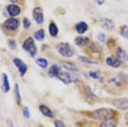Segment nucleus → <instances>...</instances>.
<instances>
[{"mask_svg":"<svg viewBox=\"0 0 128 127\" xmlns=\"http://www.w3.org/2000/svg\"><path fill=\"white\" fill-rule=\"evenodd\" d=\"M93 118H98V120H108V118H114V115H116L114 110L111 108H102V110H96V111H92L90 114Z\"/></svg>","mask_w":128,"mask_h":127,"instance_id":"nucleus-1","label":"nucleus"},{"mask_svg":"<svg viewBox=\"0 0 128 127\" xmlns=\"http://www.w3.org/2000/svg\"><path fill=\"white\" fill-rule=\"evenodd\" d=\"M57 50H58V53L64 57H73V54H74V50H73L68 44H66V42L57 44Z\"/></svg>","mask_w":128,"mask_h":127,"instance_id":"nucleus-2","label":"nucleus"},{"mask_svg":"<svg viewBox=\"0 0 128 127\" xmlns=\"http://www.w3.org/2000/svg\"><path fill=\"white\" fill-rule=\"evenodd\" d=\"M24 50H26L29 54H31L32 57L36 54V47H35V44H34V38H26L25 40V42H24Z\"/></svg>","mask_w":128,"mask_h":127,"instance_id":"nucleus-3","label":"nucleus"},{"mask_svg":"<svg viewBox=\"0 0 128 127\" xmlns=\"http://www.w3.org/2000/svg\"><path fill=\"white\" fill-rule=\"evenodd\" d=\"M3 28H4L6 31H16V29L19 28V21L15 19V18H10V19H8V21L3 24Z\"/></svg>","mask_w":128,"mask_h":127,"instance_id":"nucleus-4","label":"nucleus"},{"mask_svg":"<svg viewBox=\"0 0 128 127\" xmlns=\"http://www.w3.org/2000/svg\"><path fill=\"white\" fill-rule=\"evenodd\" d=\"M13 63H15V66H18V69H19V73L24 76L25 73H26V70H28V66L22 61V60H19V58H13Z\"/></svg>","mask_w":128,"mask_h":127,"instance_id":"nucleus-5","label":"nucleus"},{"mask_svg":"<svg viewBox=\"0 0 128 127\" xmlns=\"http://www.w3.org/2000/svg\"><path fill=\"white\" fill-rule=\"evenodd\" d=\"M57 78L61 80L63 83H72L73 80L70 78V75H68V72H60L58 75H57Z\"/></svg>","mask_w":128,"mask_h":127,"instance_id":"nucleus-6","label":"nucleus"},{"mask_svg":"<svg viewBox=\"0 0 128 127\" xmlns=\"http://www.w3.org/2000/svg\"><path fill=\"white\" fill-rule=\"evenodd\" d=\"M114 105L118 110H128V99H115Z\"/></svg>","mask_w":128,"mask_h":127,"instance_id":"nucleus-7","label":"nucleus"},{"mask_svg":"<svg viewBox=\"0 0 128 127\" xmlns=\"http://www.w3.org/2000/svg\"><path fill=\"white\" fill-rule=\"evenodd\" d=\"M6 10H8V13L10 16H18L19 13H20V8H19L18 5H9Z\"/></svg>","mask_w":128,"mask_h":127,"instance_id":"nucleus-8","label":"nucleus"},{"mask_svg":"<svg viewBox=\"0 0 128 127\" xmlns=\"http://www.w3.org/2000/svg\"><path fill=\"white\" fill-rule=\"evenodd\" d=\"M34 19H35V22L42 24L44 16H42V9H41V8H35V9H34Z\"/></svg>","mask_w":128,"mask_h":127,"instance_id":"nucleus-9","label":"nucleus"},{"mask_svg":"<svg viewBox=\"0 0 128 127\" xmlns=\"http://www.w3.org/2000/svg\"><path fill=\"white\" fill-rule=\"evenodd\" d=\"M106 63L109 64V66H112V67H120L121 66V60H120V57H108L106 58Z\"/></svg>","mask_w":128,"mask_h":127,"instance_id":"nucleus-10","label":"nucleus"},{"mask_svg":"<svg viewBox=\"0 0 128 127\" xmlns=\"http://www.w3.org/2000/svg\"><path fill=\"white\" fill-rule=\"evenodd\" d=\"M99 127H116V118H108L104 120Z\"/></svg>","mask_w":128,"mask_h":127,"instance_id":"nucleus-11","label":"nucleus"},{"mask_svg":"<svg viewBox=\"0 0 128 127\" xmlns=\"http://www.w3.org/2000/svg\"><path fill=\"white\" fill-rule=\"evenodd\" d=\"M100 25L104 26L105 29H108V31L114 29V22H112L111 19H106V18H104V19L100 21Z\"/></svg>","mask_w":128,"mask_h":127,"instance_id":"nucleus-12","label":"nucleus"},{"mask_svg":"<svg viewBox=\"0 0 128 127\" xmlns=\"http://www.w3.org/2000/svg\"><path fill=\"white\" fill-rule=\"evenodd\" d=\"M40 111L42 112L44 115H47V117H50V118H51V117H54V114H52V111H51V110L48 108L47 105H44V104H41V105H40Z\"/></svg>","mask_w":128,"mask_h":127,"instance_id":"nucleus-13","label":"nucleus"},{"mask_svg":"<svg viewBox=\"0 0 128 127\" xmlns=\"http://www.w3.org/2000/svg\"><path fill=\"white\" fill-rule=\"evenodd\" d=\"M76 44H77V45H80V47H86V45H89V44H90V40H88V38H83V37H77V38H76Z\"/></svg>","mask_w":128,"mask_h":127,"instance_id":"nucleus-14","label":"nucleus"},{"mask_svg":"<svg viewBox=\"0 0 128 127\" xmlns=\"http://www.w3.org/2000/svg\"><path fill=\"white\" fill-rule=\"evenodd\" d=\"M61 66H63V67H66L67 70H72V72H77V70H79V67H77L76 64H74V63H68V61H63V63H61Z\"/></svg>","mask_w":128,"mask_h":127,"instance_id":"nucleus-15","label":"nucleus"},{"mask_svg":"<svg viewBox=\"0 0 128 127\" xmlns=\"http://www.w3.org/2000/svg\"><path fill=\"white\" fill-rule=\"evenodd\" d=\"M76 31L79 32V34H84V32L88 31V25H86V22H80V24L76 25Z\"/></svg>","mask_w":128,"mask_h":127,"instance_id":"nucleus-16","label":"nucleus"},{"mask_svg":"<svg viewBox=\"0 0 128 127\" xmlns=\"http://www.w3.org/2000/svg\"><path fill=\"white\" fill-rule=\"evenodd\" d=\"M2 80H3V92H9V89H10V86H9V80H8V76L3 73L2 75Z\"/></svg>","mask_w":128,"mask_h":127,"instance_id":"nucleus-17","label":"nucleus"},{"mask_svg":"<svg viewBox=\"0 0 128 127\" xmlns=\"http://www.w3.org/2000/svg\"><path fill=\"white\" fill-rule=\"evenodd\" d=\"M60 72H61L60 70V66H58V64H54V66L50 67V76H57Z\"/></svg>","mask_w":128,"mask_h":127,"instance_id":"nucleus-18","label":"nucleus"},{"mask_svg":"<svg viewBox=\"0 0 128 127\" xmlns=\"http://www.w3.org/2000/svg\"><path fill=\"white\" fill-rule=\"evenodd\" d=\"M50 35H51V37L58 35V28H57V25L54 24V22H51V24H50Z\"/></svg>","mask_w":128,"mask_h":127,"instance_id":"nucleus-19","label":"nucleus"},{"mask_svg":"<svg viewBox=\"0 0 128 127\" xmlns=\"http://www.w3.org/2000/svg\"><path fill=\"white\" fill-rule=\"evenodd\" d=\"M116 57H120V58H124V60H128V56H127V53L122 50L121 47L116 48Z\"/></svg>","mask_w":128,"mask_h":127,"instance_id":"nucleus-20","label":"nucleus"},{"mask_svg":"<svg viewBox=\"0 0 128 127\" xmlns=\"http://www.w3.org/2000/svg\"><path fill=\"white\" fill-rule=\"evenodd\" d=\"M15 96H16V104H18V105H22L20 94H19V86H18V85H15Z\"/></svg>","mask_w":128,"mask_h":127,"instance_id":"nucleus-21","label":"nucleus"},{"mask_svg":"<svg viewBox=\"0 0 128 127\" xmlns=\"http://www.w3.org/2000/svg\"><path fill=\"white\" fill-rule=\"evenodd\" d=\"M36 63H38V66L44 67V69H45V67L48 66V61L45 60V58H38V60H36Z\"/></svg>","mask_w":128,"mask_h":127,"instance_id":"nucleus-22","label":"nucleus"},{"mask_svg":"<svg viewBox=\"0 0 128 127\" xmlns=\"http://www.w3.org/2000/svg\"><path fill=\"white\" fill-rule=\"evenodd\" d=\"M79 58L82 60V61H84V63H88V64H95V63H96V61H93L92 58H88V57H84V56H80Z\"/></svg>","mask_w":128,"mask_h":127,"instance_id":"nucleus-23","label":"nucleus"},{"mask_svg":"<svg viewBox=\"0 0 128 127\" xmlns=\"http://www.w3.org/2000/svg\"><path fill=\"white\" fill-rule=\"evenodd\" d=\"M121 35L122 37H125V38H128V26H121Z\"/></svg>","mask_w":128,"mask_h":127,"instance_id":"nucleus-24","label":"nucleus"},{"mask_svg":"<svg viewBox=\"0 0 128 127\" xmlns=\"http://www.w3.org/2000/svg\"><path fill=\"white\" fill-rule=\"evenodd\" d=\"M89 76H90V78H93V79H96V80H100V75H99V73H96V72H90V73H89Z\"/></svg>","mask_w":128,"mask_h":127,"instance_id":"nucleus-25","label":"nucleus"},{"mask_svg":"<svg viewBox=\"0 0 128 127\" xmlns=\"http://www.w3.org/2000/svg\"><path fill=\"white\" fill-rule=\"evenodd\" d=\"M35 38H36V40H42V38H44V31H36L35 32Z\"/></svg>","mask_w":128,"mask_h":127,"instance_id":"nucleus-26","label":"nucleus"},{"mask_svg":"<svg viewBox=\"0 0 128 127\" xmlns=\"http://www.w3.org/2000/svg\"><path fill=\"white\" fill-rule=\"evenodd\" d=\"M54 126H56V127H66V126H64V123L61 121V120H56V123H54Z\"/></svg>","mask_w":128,"mask_h":127,"instance_id":"nucleus-27","label":"nucleus"},{"mask_svg":"<svg viewBox=\"0 0 128 127\" xmlns=\"http://www.w3.org/2000/svg\"><path fill=\"white\" fill-rule=\"evenodd\" d=\"M24 117H25V118H29V110H28L26 107L24 108Z\"/></svg>","mask_w":128,"mask_h":127,"instance_id":"nucleus-28","label":"nucleus"},{"mask_svg":"<svg viewBox=\"0 0 128 127\" xmlns=\"http://www.w3.org/2000/svg\"><path fill=\"white\" fill-rule=\"evenodd\" d=\"M24 25H25V28H29V25H31V22H29V21H28V19L25 18V19H24Z\"/></svg>","mask_w":128,"mask_h":127,"instance_id":"nucleus-29","label":"nucleus"},{"mask_svg":"<svg viewBox=\"0 0 128 127\" xmlns=\"http://www.w3.org/2000/svg\"><path fill=\"white\" fill-rule=\"evenodd\" d=\"M4 127H13V123H12L10 120H8V121H6V124H4Z\"/></svg>","mask_w":128,"mask_h":127,"instance_id":"nucleus-30","label":"nucleus"},{"mask_svg":"<svg viewBox=\"0 0 128 127\" xmlns=\"http://www.w3.org/2000/svg\"><path fill=\"white\" fill-rule=\"evenodd\" d=\"M96 3H98V5H104L105 3V0H95Z\"/></svg>","mask_w":128,"mask_h":127,"instance_id":"nucleus-31","label":"nucleus"},{"mask_svg":"<svg viewBox=\"0 0 128 127\" xmlns=\"http://www.w3.org/2000/svg\"><path fill=\"white\" fill-rule=\"evenodd\" d=\"M16 45H15V41H10V48H15Z\"/></svg>","mask_w":128,"mask_h":127,"instance_id":"nucleus-32","label":"nucleus"},{"mask_svg":"<svg viewBox=\"0 0 128 127\" xmlns=\"http://www.w3.org/2000/svg\"><path fill=\"white\" fill-rule=\"evenodd\" d=\"M99 40H100V41H105V35H99Z\"/></svg>","mask_w":128,"mask_h":127,"instance_id":"nucleus-33","label":"nucleus"},{"mask_svg":"<svg viewBox=\"0 0 128 127\" xmlns=\"http://www.w3.org/2000/svg\"><path fill=\"white\" fill-rule=\"evenodd\" d=\"M12 2H16V0H12Z\"/></svg>","mask_w":128,"mask_h":127,"instance_id":"nucleus-34","label":"nucleus"},{"mask_svg":"<svg viewBox=\"0 0 128 127\" xmlns=\"http://www.w3.org/2000/svg\"><path fill=\"white\" fill-rule=\"evenodd\" d=\"M40 127H42V126H40Z\"/></svg>","mask_w":128,"mask_h":127,"instance_id":"nucleus-35","label":"nucleus"}]
</instances>
